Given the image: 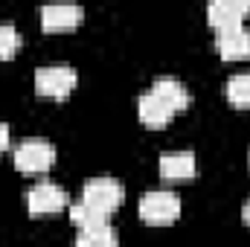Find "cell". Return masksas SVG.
Returning a JSON list of instances; mask_svg holds the SVG:
<instances>
[{"mask_svg": "<svg viewBox=\"0 0 250 247\" xmlns=\"http://www.w3.org/2000/svg\"><path fill=\"white\" fill-rule=\"evenodd\" d=\"M12 160H15V169L23 175H44L56 163V148L41 137H29L15 148Z\"/></svg>", "mask_w": 250, "mask_h": 247, "instance_id": "6da1fadb", "label": "cell"}, {"mask_svg": "<svg viewBox=\"0 0 250 247\" xmlns=\"http://www.w3.org/2000/svg\"><path fill=\"white\" fill-rule=\"evenodd\" d=\"M140 218L146 224H154V227H163V224H172L181 218V198L175 192H166V189H154V192H146L140 198Z\"/></svg>", "mask_w": 250, "mask_h": 247, "instance_id": "7a4b0ae2", "label": "cell"}, {"mask_svg": "<svg viewBox=\"0 0 250 247\" xmlns=\"http://www.w3.org/2000/svg\"><path fill=\"white\" fill-rule=\"evenodd\" d=\"M76 87V70L53 64V67H38L35 70V93L47 99H64Z\"/></svg>", "mask_w": 250, "mask_h": 247, "instance_id": "3957f363", "label": "cell"}, {"mask_svg": "<svg viewBox=\"0 0 250 247\" xmlns=\"http://www.w3.org/2000/svg\"><path fill=\"white\" fill-rule=\"evenodd\" d=\"M82 201H87L90 206H96L99 212L111 215L120 204H123V186L114 178H93L82 189Z\"/></svg>", "mask_w": 250, "mask_h": 247, "instance_id": "277c9868", "label": "cell"}, {"mask_svg": "<svg viewBox=\"0 0 250 247\" xmlns=\"http://www.w3.org/2000/svg\"><path fill=\"white\" fill-rule=\"evenodd\" d=\"M38 18H41V29L44 32H64V29H76L82 23L84 12L76 3L59 0V3H44Z\"/></svg>", "mask_w": 250, "mask_h": 247, "instance_id": "5b68a950", "label": "cell"}, {"mask_svg": "<svg viewBox=\"0 0 250 247\" xmlns=\"http://www.w3.org/2000/svg\"><path fill=\"white\" fill-rule=\"evenodd\" d=\"M67 192L62 186L50 184V181H41L26 192V206L32 215H53V212H62L67 206Z\"/></svg>", "mask_w": 250, "mask_h": 247, "instance_id": "8992f818", "label": "cell"}, {"mask_svg": "<svg viewBox=\"0 0 250 247\" xmlns=\"http://www.w3.org/2000/svg\"><path fill=\"white\" fill-rule=\"evenodd\" d=\"M215 50L221 59L236 62V59H250V29L245 23L230 26V29H218L215 32Z\"/></svg>", "mask_w": 250, "mask_h": 247, "instance_id": "52a82bcc", "label": "cell"}, {"mask_svg": "<svg viewBox=\"0 0 250 247\" xmlns=\"http://www.w3.org/2000/svg\"><path fill=\"white\" fill-rule=\"evenodd\" d=\"M157 169H160L163 181L181 184V181H189L195 175L198 163H195V154H189V151H166V154H160Z\"/></svg>", "mask_w": 250, "mask_h": 247, "instance_id": "ba28073f", "label": "cell"}, {"mask_svg": "<svg viewBox=\"0 0 250 247\" xmlns=\"http://www.w3.org/2000/svg\"><path fill=\"white\" fill-rule=\"evenodd\" d=\"M137 114H140V123L148 125V128H163V125L175 117V111L163 99H157L151 90L137 99Z\"/></svg>", "mask_w": 250, "mask_h": 247, "instance_id": "9c48e42d", "label": "cell"}, {"mask_svg": "<svg viewBox=\"0 0 250 247\" xmlns=\"http://www.w3.org/2000/svg\"><path fill=\"white\" fill-rule=\"evenodd\" d=\"M148 90H151L157 99H163L175 114H178V111H184V108L189 105V90L178 82V79L160 76V79H154V82H151V87H148Z\"/></svg>", "mask_w": 250, "mask_h": 247, "instance_id": "30bf717a", "label": "cell"}, {"mask_svg": "<svg viewBox=\"0 0 250 247\" xmlns=\"http://www.w3.org/2000/svg\"><path fill=\"white\" fill-rule=\"evenodd\" d=\"M245 15H248V12H242V9H236V6H230V3H224V0H209V6H207V23H209L215 32L245 23Z\"/></svg>", "mask_w": 250, "mask_h": 247, "instance_id": "8fae6325", "label": "cell"}, {"mask_svg": "<svg viewBox=\"0 0 250 247\" xmlns=\"http://www.w3.org/2000/svg\"><path fill=\"white\" fill-rule=\"evenodd\" d=\"M76 245H82V247L117 245V233L111 230V224H108V221H99V224H90V227H79Z\"/></svg>", "mask_w": 250, "mask_h": 247, "instance_id": "7c38bea8", "label": "cell"}, {"mask_svg": "<svg viewBox=\"0 0 250 247\" xmlns=\"http://www.w3.org/2000/svg\"><path fill=\"white\" fill-rule=\"evenodd\" d=\"M227 99L236 105V108H250V73H236L230 82H227Z\"/></svg>", "mask_w": 250, "mask_h": 247, "instance_id": "4fadbf2b", "label": "cell"}, {"mask_svg": "<svg viewBox=\"0 0 250 247\" xmlns=\"http://www.w3.org/2000/svg\"><path fill=\"white\" fill-rule=\"evenodd\" d=\"M70 221H73L76 227H90V224L108 221V215L99 212L96 206H90L87 201H79V204H70Z\"/></svg>", "mask_w": 250, "mask_h": 247, "instance_id": "5bb4252c", "label": "cell"}, {"mask_svg": "<svg viewBox=\"0 0 250 247\" xmlns=\"http://www.w3.org/2000/svg\"><path fill=\"white\" fill-rule=\"evenodd\" d=\"M18 50H21V35H18V29L9 26V23H0V59H12Z\"/></svg>", "mask_w": 250, "mask_h": 247, "instance_id": "9a60e30c", "label": "cell"}, {"mask_svg": "<svg viewBox=\"0 0 250 247\" xmlns=\"http://www.w3.org/2000/svg\"><path fill=\"white\" fill-rule=\"evenodd\" d=\"M9 148V125H3L0 123V154Z\"/></svg>", "mask_w": 250, "mask_h": 247, "instance_id": "2e32d148", "label": "cell"}, {"mask_svg": "<svg viewBox=\"0 0 250 247\" xmlns=\"http://www.w3.org/2000/svg\"><path fill=\"white\" fill-rule=\"evenodd\" d=\"M224 3H230V6H236L242 12H250V0H224Z\"/></svg>", "mask_w": 250, "mask_h": 247, "instance_id": "e0dca14e", "label": "cell"}, {"mask_svg": "<svg viewBox=\"0 0 250 247\" xmlns=\"http://www.w3.org/2000/svg\"><path fill=\"white\" fill-rule=\"evenodd\" d=\"M245 224H248V227H250V201H248V204H245Z\"/></svg>", "mask_w": 250, "mask_h": 247, "instance_id": "ac0fdd59", "label": "cell"}, {"mask_svg": "<svg viewBox=\"0 0 250 247\" xmlns=\"http://www.w3.org/2000/svg\"><path fill=\"white\" fill-rule=\"evenodd\" d=\"M248 166H250V154H248Z\"/></svg>", "mask_w": 250, "mask_h": 247, "instance_id": "d6986e66", "label": "cell"}]
</instances>
